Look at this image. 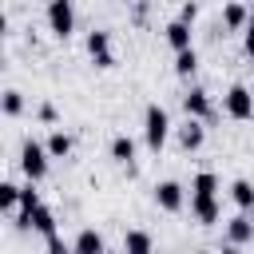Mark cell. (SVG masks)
Returning <instances> with one entry per match:
<instances>
[{
    "instance_id": "11",
    "label": "cell",
    "mask_w": 254,
    "mask_h": 254,
    "mask_svg": "<svg viewBox=\"0 0 254 254\" xmlns=\"http://www.w3.org/2000/svg\"><path fill=\"white\" fill-rule=\"evenodd\" d=\"M175 135H179V147H183V151H198L202 139H206V127H202V119H187Z\"/></svg>"
},
{
    "instance_id": "13",
    "label": "cell",
    "mask_w": 254,
    "mask_h": 254,
    "mask_svg": "<svg viewBox=\"0 0 254 254\" xmlns=\"http://www.w3.org/2000/svg\"><path fill=\"white\" fill-rule=\"evenodd\" d=\"M71 250H75V254H107V246H103V234H99V230H91V226L75 234Z\"/></svg>"
},
{
    "instance_id": "6",
    "label": "cell",
    "mask_w": 254,
    "mask_h": 254,
    "mask_svg": "<svg viewBox=\"0 0 254 254\" xmlns=\"http://www.w3.org/2000/svg\"><path fill=\"white\" fill-rule=\"evenodd\" d=\"M183 183H175V179H163V183H155V202H159V210H183Z\"/></svg>"
},
{
    "instance_id": "1",
    "label": "cell",
    "mask_w": 254,
    "mask_h": 254,
    "mask_svg": "<svg viewBox=\"0 0 254 254\" xmlns=\"http://www.w3.org/2000/svg\"><path fill=\"white\" fill-rule=\"evenodd\" d=\"M143 139H147L151 151L167 147V139H171V111L163 103H147V111H143Z\"/></svg>"
},
{
    "instance_id": "23",
    "label": "cell",
    "mask_w": 254,
    "mask_h": 254,
    "mask_svg": "<svg viewBox=\"0 0 254 254\" xmlns=\"http://www.w3.org/2000/svg\"><path fill=\"white\" fill-rule=\"evenodd\" d=\"M20 111H24V95H20L16 87H8V91H4V115L12 119V115H20Z\"/></svg>"
},
{
    "instance_id": "19",
    "label": "cell",
    "mask_w": 254,
    "mask_h": 254,
    "mask_svg": "<svg viewBox=\"0 0 254 254\" xmlns=\"http://www.w3.org/2000/svg\"><path fill=\"white\" fill-rule=\"evenodd\" d=\"M44 147H48V155H52V159H67V155H71V135H64V131H52Z\"/></svg>"
},
{
    "instance_id": "20",
    "label": "cell",
    "mask_w": 254,
    "mask_h": 254,
    "mask_svg": "<svg viewBox=\"0 0 254 254\" xmlns=\"http://www.w3.org/2000/svg\"><path fill=\"white\" fill-rule=\"evenodd\" d=\"M175 71H179L183 79H190V75L198 71V52H194V48H190V52H179V56H175Z\"/></svg>"
},
{
    "instance_id": "17",
    "label": "cell",
    "mask_w": 254,
    "mask_h": 254,
    "mask_svg": "<svg viewBox=\"0 0 254 254\" xmlns=\"http://www.w3.org/2000/svg\"><path fill=\"white\" fill-rule=\"evenodd\" d=\"M190 214H194L202 226H214V222L222 218V206H218V198H202V202H190Z\"/></svg>"
},
{
    "instance_id": "30",
    "label": "cell",
    "mask_w": 254,
    "mask_h": 254,
    "mask_svg": "<svg viewBox=\"0 0 254 254\" xmlns=\"http://www.w3.org/2000/svg\"><path fill=\"white\" fill-rule=\"evenodd\" d=\"M250 91H254V87H250Z\"/></svg>"
},
{
    "instance_id": "22",
    "label": "cell",
    "mask_w": 254,
    "mask_h": 254,
    "mask_svg": "<svg viewBox=\"0 0 254 254\" xmlns=\"http://www.w3.org/2000/svg\"><path fill=\"white\" fill-rule=\"evenodd\" d=\"M36 206H44V202H40V190H36L32 183H28V187H20V214H16V218H24V214H32Z\"/></svg>"
},
{
    "instance_id": "12",
    "label": "cell",
    "mask_w": 254,
    "mask_h": 254,
    "mask_svg": "<svg viewBox=\"0 0 254 254\" xmlns=\"http://www.w3.org/2000/svg\"><path fill=\"white\" fill-rule=\"evenodd\" d=\"M218 194V175L214 171H198L190 179V202H202V198H214Z\"/></svg>"
},
{
    "instance_id": "14",
    "label": "cell",
    "mask_w": 254,
    "mask_h": 254,
    "mask_svg": "<svg viewBox=\"0 0 254 254\" xmlns=\"http://www.w3.org/2000/svg\"><path fill=\"white\" fill-rule=\"evenodd\" d=\"M250 20H254V16H250L246 4H226V8H222V24H226L230 32H246Z\"/></svg>"
},
{
    "instance_id": "5",
    "label": "cell",
    "mask_w": 254,
    "mask_h": 254,
    "mask_svg": "<svg viewBox=\"0 0 254 254\" xmlns=\"http://www.w3.org/2000/svg\"><path fill=\"white\" fill-rule=\"evenodd\" d=\"M87 56L95 60V67H115V52H111V32H103V28L87 32Z\"/></svg>"
},
{
    "instance_id": "10",
    "label": "cell",
    "mask_w": 254,
    "mask_h": 254,
    "mask_svg": "<svg viewBox=\"0 0 254 254\" xmlns=\"http://www.w3.org/2000/svg\"><path fill=\"white\" fill-rule=\"evenodd\" d=\"M163 36H167V44L175 48V56L194 48V44H190V36H194V32H190V24H183V20H171V24L163 28Z\"/></svg>"
},
{
    "instance_id": "8",
    "label": "cell",
    "mask_w": 254,
    "mask_h": 254,
    "mask_svg": "<svg viewBox=\"0 0 254 254\" xmlns=\"http://www.w3.org/2000/svg\"><path fill=\"white\" fill-rule=\"evenodd\" d=\"M20 226H32L36 234H44V238H52L56 234V214L48 210V206H36L32 214H24V218H16Z\"/></svg>"
},
{
    "instance_id": "26",
    "label": "cell",
    "mask_w": 254,
    "mask_h": 254,
    "mask_svg": "<svg viewBox=\"0 0 254 254\" xmlns=\"http://www.w3.org/2000/svg\"><path fill=\"white\" fill-rule=\"evenodd\" d=\"M242 48H246V56L254 60V20H250V28L242 32Z\"/></svg>"
},
{
    "instance_id": "25",
    "label": "cell",
    "mask_w": 254,
    "mask_h": 254,
    "mask_svg": "<svg viewBox=\"0 0 254 254\" xmlns=\"http://www.w3.org/2000/svg\"><path fill=\"white\" fill-rule=\"evenodd\" d=\"M194 16H198V4H183L175 20H183V24H194Z\"/></svg>"
},
{
    "instance_id": "16",
    "label": "cell",
    "mask_w": 254,
    "mask_h": 254,
    "mask_svg": "<svg viewBox=\"0 0 254 254\" xmlns=\"http://www.w3.org/2000/svg\"><path fill=\"white\" fill-rule=\"evenodd\" d=\"M230 198H234V206L246 214V210H254V183L250 179H234L230 183Z\"/></svg>"
},
{
    "instance_id": "24",
    "label": "cell",
    "mask_w": 254,
    "mask_h": 254,
    "mask_svg": "<svg viewBox=\"0 0 254 254\" xmlns=\"http://www.w3.org/2000/svg\"><path fill=\"white\" fill-rule=\"evenodd\" d=\"M48 254H71V246H67L60 234H52V238H48Z\"/></svg>"
},
{
    "instance_id": "28",
    "label": "cell",
    "mask_w": 254,
    "mask_h": 254,
    "mask_svg": "<svg viewBox=\"0 0 254 254\" xmlns=\"http://www.w3.org/2000/svg\"><path fill=\"white\" fill-rule=\"evenodd\" d=\"M222 254H242V246H222Z\"/></svg>"
},
{
    "instance_id": "15",
    "label": "cell",
    "mask_w": 254,
    "mask_h": 254,
    "mask_svg": "<svg viewBox=\"0 0 254 254\" xmlns=\"http://www.w3.org/2000/svg\"><path fill=\"white\" fill-rule=\"evenodd\" d=\"M123 254H155V238L147 230H127L123 234Z\"/></svg>"
},
{
    "instance_id": "7",
    "label": "cell",
    "mask_w": 254,
    "mask_h": 254,
    "mask_svg": "<svg viewBox=\"0 0 254 254\" xmlns=\"http://www.w3.org/2000/svg\"><path fill=\"white\" fill-rule=\"evenodd\" d=\"M183 111H187V119H210V95L202 91V87H187V95H183Z\"/></svg>"
},
{
    "instance_id": "18",
    "label": "cell",
    "mask_w": 254,
    "mask_h": 254,
    "mask_svg": "<svg viewBox=\"0 0 254 254\" xmlns=\"http://www.w3.org/2000/svg\"><path fill=\"white\" fill-rule=\"evenodd\" d=\"M111 159L123 163V167H131V159H135V139H131V135H115V139H111Z\"/></svg>"
},
{
    "instance_id": "27",
    "label": "cell",
    "mask_w": 254,
    "mask_h": 254,
    "mask_svg": "<svg viewBox=\"0 0 254 254\" xmlns=\"http://www.w3.org/2000/svg\"><path fill=\"white\" fill-rule=\"evenodd\" d=\"M40 119H44V123H56V107H52V103H40Z\"/></svg>"
},
{
    "instance_id": "4",
    "label": "cell",
    "mask_w": 254,
    "mask_h": 254,
    "mask_svg": "<svg viewBox=\"0 0 254 254\" xmlns=\"http://www.w3.org/2000/svg\"><path fill=\"white\" fill-rule=\"evenodd\" d=\"M44 16H48V28H52L60 40L71 36V28H75V8H71V0H52Z\"/></svg>"
},
{
    "instance_id": "9",
    "label": "cell",
    "mask_w": 254,
    "mask_h": 254,
    "mask_svg": "<svg viewBox=\"0 0 254 254\" xmlns=\"http://www.w3.org/2000/svg\"><path fill=\"white\" fill-rule=\"evenodd\" d=\"M250 238H254V222H250L246 214L226 218V246H246Z\"/></svg>"
},
{
    "instance_id": "2",
    "label": "cell",
    "mask_w": 254,
    "mask_h": 254,
    "mask_svg": "<svg viewBox=\"0 0 254 254\" xmlns=\"http://www.w3.org/2000/svg\"><path fill=\"white\" fill-rule=\"evenodd\" d=\"M48 163H52L48 147L36 143V139H24V147H20V171L28 175V183H40L48 175Z\"/></svg>"
},
{
    "instance_id": "3",
    "label": "cell",
    "mask_w": 254,
    "mask_h": 254,
    "mask_svg": "<svg viewBox=\"0 0 254 254\" xmlns=\"http://www.w3.org/2000/svg\"><path fill=\"white\" fill-rule=\"evenodd\" d=\"M222 107H226V115L230 119H254V91L246 87V83H234L230 91H226V99H222Z\"/></svg>"
},
{
    "instance_id": "31",
    "label": "cell",
    "mask_w": 254,
    "mask_h": 254,
    "mask_svg": "<svg viewBox=\"0 0 254 254\" xmlns=\"http://www.w3.org/2000/svg\"><path fill=\"white\" fill-rule=\"evenodd\" d=\"M107 254H111V250H107Z\"/></svg>"
},
{
    "instance_id": "21",
    "label": "cell",
    "mask_w": 254,
    "mask_h": 254,
    "mask_svg": "<svg viewBox=\"0 0 254 254\" xmlns=\"http://www.w3.org/2000/svg\"><path fill=\"white\" fill-rule=\"evenodd\" d=\"M0 206H4L8 214H20V187H16V183H4V187H0Z\"/></svg>"
},
{
    "instance_id": "29",
    "label": "cell",
    "mask_w": 254,
    "mask_h": 254,
    "mask_svg": "<svg viewBox=\"0 0 254 254\" xmlns=\"http://www.w3.org/2000/svg\"><path fill=\"white\" fill-rule=\"evenodd\" d=\"M202 254H214V250H202Z\"/></svg>"
}]
</instances>
